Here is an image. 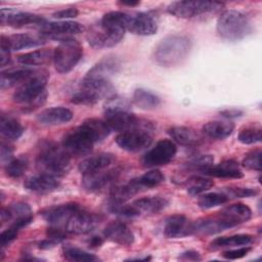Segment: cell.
<instances>
[{
	"instance_id": "6da1fadb",
	"label": "cell",
	"mask_w": 262,
	"mask_h": 262,
	"mask_svg": "<svg viewBox=\"0 0 262 262\" xmlns=\"http://www.w3.org/2000/svg\"><path fill=\"white\" fill-rule=\"evenodd\" d=\"M104 121L112 130L128 131L133 129H145L152 131L151 123L137 118L130 112L128 101L119 96L110 97L104 104Z\"/></svg>"
},
{
	"instance_id": "7a4b0ae2",
	"label": "cell",
	"mask_w": 262,
	"mask_h": 262,
	"mask_svg": "<svg viewBox=\"0 0 262 262\" xmlns=\"http://www.w3.org/2000/svg\"><path fill=\"white\" fill-rule=\"evenodd\" d=\"M191 49V41L183 35H170L162 39L154 50V59L161 67L171 68L185 60Z\"/></svg>"
},
{
	"instance_id": "3957f363",
	"label": "cell",
	"mask_w": 262,
	"mask_h": 262,
	"mask_svg": "<svg viewBox=\"0 0 262 262\" xmlns=\"http://www.w3.org/2000/svg\"><path fill=\"white\" fill-rule=\"evenodd\" d=\"M71 156L63 147H59L53 142L45 141L41 144L36 159V166L40 173L59 177L64 175L70 169Z\"/></svg>"
},
{
	"instance_id": "277c9868",
	"label": "cell",
	"mask_w": 262,
	"mask_h": 262,
	"mask_svg": "<svg viewBox=\"0 0 262 262\" xmlns=\"http://www.w3.org/2000/svg\"><path fill=\"white\" fill-rule=\"evenodd\" d=\"M48 75L46 72H37L29 80L20 84L13 93V100L18 104H24L30 110L42 105L47 97L46 84Z\"/></svg>"
},
{
	"instance_id": "5b68a950",
	"label": "cell",
	"mask_w": 262,
	"mask_h": 262,
	"mask_svg": "<svg viewBox=\"0 0 262 262\" xmlns=\"http://www.w3.org/2000/svg\"><path fill=\"white\" fill-rule=\"evenodd\" d=\"M216 28L218 34L229 41L241 40L252 32L249 18L234 9L223 11L217 19Z\"/></svg>"
},
{
	"instance_id": "8992f818",
	"label": "cell",
	"mask_w": 262,
	"mask_h": 262,
	"mask_svg": "<svg viewBox=\"0 0 262 262\" xmlns=\"http://www.w3.org/2000/svg\"><path fill=\"white\" fill-rule=\"evenodd\" d=\"M82 55L83 48L77 40L72 38L61 40L53 51L55 70L60 74L71 72L80 61Z\"/></svg>"
},
{
	"instance_id": "52a82bcc",
	"label": "cell",
	"mask_w": 262,
	"mask_h": 262,
	"mask_svg": "<svg viewBox=\"0 0 262 262\" xmlns=\"http://www.w3.org/2000/svg\"><path fill=\"white\" fill-rule=\"evenodd\" d=\"M224 4L218 1H175L169 4L167 11L180 18H193L218 12Z\"/></svg>"
},
{
	"instance_id": "ba28073f",
	"label": "cell",
	"mask_w": 262,
	"mask_h": 262,
	"mask_svg": "<svg viewBox=\"0 0 262 262\" xmlns=\"http://www.w3.org/2000/svg\"><path fill=\"white\" fill-rule=\"evenodd\" d=\"M95 140L89 130L81 124L79 127L70 130L61 141L62 147L70 156H84L91 151Z\"/></svg>"
},
{
	"instance_id": "9c48e42d",
	"label": "cell",
	"mask_w": 262,
	"mask_h": 262,
	"mask_svg": "<svg viewBox=\"0 0 262 262\" xmlns=\"http://www.w3.org/2000/svg\"><path fill=\"white\" fill-rule=\"evenodd\" d=\"M116 143L127 151H140L148 147L152 142L151 131L145 129H133L120 132L116 137Z\"/></svg>"
},
{
	"instance_id": "30bf717a",
	"label": "cell",
	"mask_w": 262,
	"mask_h": 262,
	"mask_svg": "<svg viewBox=\"0 0 262 262\" xmlns=\"http://www.w3.org/2000/svg\"><path fill=\"white\" fill-rule=\"evenodd\" d=\"M177 151L176 144L171 139H161L142 158L145 167H158L168 164L173 160Z\"/></svg>"
},
{
	"instance_id": "8fae6325",
	"label": "cell",
	"mask_w": 262,
	"mask_h": 262,
	"mask_svg": "<svg viewBox=\"0 0 262 262\" xmlns=\"http://www.w3.org/2000/svg\"><path fill=\"white\" fill-rule=\"evenodd\" d=\"M0 21L2 25H7L17 29L25 27H39L41 29L47 23V20L41 15L14 10L12 8L1 9Z\"/></svg>"
},
{
	"instance_id": "7c38bea8",
	"label": "cell",
	"mask_w": 262,
	"mask_h": 262,
	"mask_svg": "<svg viewBox=\"0 0 262 262\" xmlns=\"http://www.w3.org/2000/svg\"><path fill=\"white\" fill-rule=\"evenodd\" d=\"M125 31L105 28L97 24L92 26L87 32V40L94 48H106L117 45L124 37Z\"/></svg>"
},
{
	"instance_id": "4fadbf2b",
	"label": "cell",
	"mask_w": 262,
	"mask_h": 262,
	"mask_svg": "<svg viewBox=\"0 0 262 262\" xmlns=\"http://www.w3.org/2000/svg\"><path fill=\"white\" fill-rule=\"evenodd\" d=\"M101 221V218L93 213L82 211L75 212L66 224V231L73 234H86L95 229Z\"/></svg>"
},
{
	"instance_id": "5bb4252c",
	"label": "cell",
	"mask_w": 262,
	"mask_h": 262,
	"mask_svg": "<svg viewBox=\"0 0 262 262\" xmlns=\"http://www.w3.org/2000/svg\"><path fill=\"white\" fill-rule=\"evenodd\" d=\"M252 217V210L243 203L232 204L222 209L216 218L224 229L247 222Z\"/></svg>"
},
{
	"instance_id": "9a60e30c",
	"label": "cell",
	"mask_w": 262,
	"mask_h": 262,
	"mask_svg": "<svg viewBox=\"0 0 262 262\" xmlns=\"http://www.w3.org/2000/svg\"><path fill=\"white\" fill-rule=\"evenodd\" d=\"M120 170L118 168H107L100 171L83 174L82 185L89 192L99 191L111 185L117 179Z\"/></svg>"
},
{
	"instance_id": "2e32d148",
	"label": "cell",
	"mask_w": 262,
	"mask_h": 262,
	"mask_svg": "<svg viewBox=\"0 0 262 262\" xmlns=\"http://www.w3.org/2000/svg\"><path fill=\"white\" fill-rule=\"evenodd\" d=\"M84 27L77 21L72 20H60L53 23H46L41 29V36L45 39L53 38V39H68L69 36L77 35L82 33Z\"/></svg>"
},
{
	"instance_id": "e0dca14e",
	"label": "cell",
	"mask_w": 262,
	"mask_h": 262,
	"mask_svg": "<svg viewBox=\"0 0 262 262\" xmlns=\"http://www.w3.org/2000/svg\"><path fill=\"white\" fill-rule=\"evenodd\" d=\"M80 210V207L76 203H67L49 207L41 212L42 217L52 226H64L71 216Z\"/></svg>"
},
{
	"instance_id": "ac0fdd59",
	"label": "cell",
	"mask_w": 262,
	"mask_h": 262,
	"mask_svg": "<svg viewBox=\"0 0 262 262\" xmlns=\"http://www.w3.org/2000/svg\"><path fill=\"white\" fill-rule=\"evenodd\" d=\"M120 67L121 63L118 58L108 56L92 67L83 79L90 81H110V78L119 72Z\"/></svg>"
},
{
	"instance_id": "d6986e66",
	"label": "cell",
	"mask_w": 262,
	"mask_h": 262,
	"mask_svg": "<svg viewBox=\"0 0 262 262\" xmlns=\"http://www.w3.org/2000/svg\"><path fill=\"white\" fill-rule=\"evenodd\" d=\"M45 43V38L42 36H33L30 34H14L11 36L1 35L0 47L8 50H20L25 48L37 47Z\"/></svg>"
},
{
	"instance_id": "ffe728a7",
	"label": "cell",
	"mask_w": 262,
	"mask_h": 262,
	"mask_svg": "<svg viewBox=\"0 0 262 262\" xmlns=\"http://www.w3.org/2000/svg\"><path fill=\"white\" fill-rule=\"evenodd\" d=\"M164 234L168 238H179L193 234L192 222H189L183 215H172L165 221Z\"/></svg>"
},
{
	"instance_id": "44dd1931",
	"label": "cell",
	"mask_w": 262,
	"mask_h": 262,
	"mask_svg": "<svg viewBox=\"0 0 262 262\" xmlns=\"http://www.w3.org/2000/svg\"><path fill=\"white\" fill-rule=\"evenodd\" d=\"M127 30L135 35L150 36L157 33L158 24L156 18L149 13L139 12L130 16Z\"/></svg>"
},
{
	"instance_id": "7402d4cb",
	"label": "cell",
	"mask_w": 262,
	"mask_h": 262,
	"mask_svg": "<svg viewBox=\"0 0 262 262\" xmlns=\"http://www.w3.org/2000/svg\"><path fill=\"white\" fill-rule=\"evenodd\" d=\"M24 186L29 191L39 194H45L57 189L59 186V181L57 177L45 173H40L38 175L29 177L25 181Z\"/></svg>"
},
{
	"instance_id": "603a6c76",
	"label": "cell",
	"mask_w": 262,
	"mask_h": 262,
	"mask_svg": "<svg viewBox=\"0 0 262 262\" xmlns=\"http://www.w3.org/2000/svg\"><path fill=\"white\" fill-rule=\"evenodd\" d=\"M103 235L106 239L120 246H130L134 242V234L129 227L120 221L110 222L104 230Z\"/></svg>"
},
{
	"instance_id": "cb8c5ba5",
	"label": "cell",
	"mask_w": 262,
	"mask_h": 262,
	"mask_svg": "<svg viewBox=\"0 0 262 262\" xmlns=\"http://www.w3.org/2000/svg\"><path fill=\"white\" fill-rule=\"evenodd\" d=\"M202 173L208 176L218 178L238 179L244 176L238 163L233 160H225L217 165H211L210 167L206 168Z\"/></svg>"
},
{
	"instance_id": "d4e9b609",
	"label": "cell",
	"mask_w": 262,
	"mask_h": 262,
	"mask_svg": "<svg viewBox=\"0 0 262 262\" xmlns=\"http://www.w3.org/2000/svg\"><path fill=\"white\" fill-rule=\"evenodd\" d=\"M115 161H116V158L114 155L108 152H100L98 155L90 156L84 159L79 164V170L82 174L100 171V170L112 167Z\"/></svg>"
},
{
	"instance_id": "484cf974",
	"label": "cell",
	"mask_w": 262,
	"mask_h": 262,
	"mask_svg": "<svg viewBox=\"0 0 262 262\" xmlns=\"http://www.w3.org/2000/svg\"><path fill=\"white\" fill-rule=\"evenodd\" d=\"M73 119V113L63 106H54L42 111L37 116L39 123L43 125H61Z\"/></svg>"
},
{
	"instance_id": "4316f807",
	"label": "cell",
	"mask_w": 262,
	"mask_h": 262,
	"mask_svg": "<svg viewBox=\"0 0 262 262\" xmlns=\"http://www.w3.org/2000/svg\"><path fill=\"white\" fill-rule=\"evenodd\" d=\"M168 134L180 145L195 146L202 142L201 135L192 128L186 126H173L168 129Z\"/></svg>"
},
{
	"instance_id": "83f0119b",
	"label": "cell",
	"mask_w": 262,
	"mask_h": 262,
	"mask_svg": "<svg viewBox=\"0 0 262 262\" xmlns=\"http://www.w3.org/2000/svg\"><path fill=\"white\" fill-rule=\"evenodd\" d=\"M37 72L31 69H17V70H7L1 73L0 85L1 89H8L15 85L23 84L34 76Z\"/></svg>"
},
{
	"instance_id": "f1b7e54d",
	"label": "cell",
	"mask_w": 262,
	"mask_h": 262,
	"mask_svg": "<svg viewBox=\"0 0 262 262\" xmlns=\"http://www.w3.org/2000/svg\"><path fill=\"white\" fill-rule=\"evenodd\" d=\"M254 242V236L251 234H234L230 236L217 237L210 243V249L219 250L223 248H234L250 246Z\"/></svg>"
},
{
	"instance_id": "f546056e",
	"label": "cell",
	"mask_w": 262,
	"mask_h": 262,
	"mask_svg": "<svg viewBox=\"0 0 262 262\" xmlns=\"http://www.w3.org/2000/svg\"><path fill=\"white\" fill-rule=\"evenodd\" d=\"M132 205L139 214H155L164 210L168 205V201L162 196H144L134 201Z\"/></svg>"
},
{
	"instance_id": "4dcf8cb0",
	"label": "cell",
	"mask_w": 262,
	"mask_h": 262,
	"mask_svg": "<svg viewBox=\"0 0 262 262\" xmlns=\"http://www.w3.org/2000/svg\"><path fill=\"white\" fill-rule=\"evenodd\" d=\"M234 129V125L230 122L211 121L203 126V133L213 139H224L228 137Z\"/></svg>"
},
{
	"instance_id": "1f68e13d",
	"label": "cell",
	"mask_w": 262,
	"mask_h": 262,
	"mask_svg": "<svg viewBox=\"0 0 262 262\" xmlns=\"http://www.w3.org/2000/svg\"><path fill=\"white\" fill-rule=\"evenodd\" d=\"M141 188L136 182V179H132L128 183L115 185L111 188L110 199L112 203H125L134 194H136Z\"/></svg>"
},
{
	"instance_id": "d6a6232c",
	"label": "cell",
	"mask_w": 262,
	"mask_h": 262,
	"mask_svg": "<svg viewBox=\"0 0 262 262\" xmlns=\"http://www.w3.org/2000/svg\"><path fill=\"white\" fill-rule=\"evenodd\" d=\"M17 61L25 66H41L53 59V51L49 49H38L20 54L16 57Z\"/></svg>"
},
{
	"instance_id": "836d02e7",
	"label": "cell",
	"mask_w": 262,
	"mask_h": 262,
	"mask_svg": "<svg viewBox=\"0 0 262 262\" xmlns=\"http://www.w3.org/2000/svg\"><path fill=\"white\" fill-rule=\"evenodd\" d=\"M0 131L2 136L8 140H16L23 135L24 128L15 118L2 115L0 120Z\"/></svg>"
},
{
	"instance_id": "e575fe53",
	"label": "cell",
	"mask_w": 262,
	"mask_h": 262,
	"mask_svg": "<svg viewBox=\"0 0 262 262\" xmlns=\"http://www.w3.org/2000/svg\"><path fill=\"white\" fill-rule=\"evenodd\" d=\"M133 102L141 110L150 111L157 108L160 105L161 99L152 92L142 88H138L133 93Z\"/></svg>"
},
{
	"instance_id": "d590c367",
	"label": "cell",
	"mask_w": 262,
	"mask_h": 262,
	"mask_svg": "<svg viewBox=\"0 0 262 262\" xmlns=\"http://www.w3.org/2000/svg\"><path fill=\"white\" fill-rule=\"evenodd\" d=\"M130 16L131 15L123 11H110L102 16L99 23L105 28L126 31L128 28Z\"/></svg>"
},
{
	"instance_id": "8d00e7d4",
	"label": "cell",
	"mask_w": 262,
	"mask_h": 262,
	"mask_svg": "<svg viewBox=\"0 0 262 262\" xmlns=\"http://www.w3.org/2000/svg\"><path fill=\"white\" fill-rule=\"evenodd\" d=\"M30 216H32V211L30 206L26 203H16L7 208H2L0 213L2 223Z\"/></svg>"
},
{
	"instance_id": "74e56055",
	"label": "cell",
	"mask_w": 262,
	"mask_h": 262,
	"mask_svg": "<svg viewBox=\"0 0 262 262\" xmlns=\"http://www.w3.org/2000/svg\"><path fill=\"white\" fill-rule=\"evenodd\" d=\"M187 192L191 195L201 194L209 190L213 185L214 181L208 177H203L200 175H191L185 181Z\"/></svg>"
},
{
	"instance_id": "f35d334b",
	"label": "cell",
	"mask_w": 262,
	"mask_h": 262,
	"mask_svg": "<svg viewBox=\"0 0 262 262\" xmlns=\"http://www.w3.org/2000/svg\"><path fill=\"white\" fill-rule=\"evenodd\" d=\"M92 134L95 142L102 141L105 137H107L112 131L110 126L103 120L98 119H87L82 123Z\"/></svg>"
},
{
	"instance_id": "ab89813d",
	"label": "cell",
	"mask_w": 262,
	"mask_h": 262,
	"mask_svg": "<svg viewBox=\"0 0 262 262\" xmlns=\"http://www.w3.org/2000/svg\"><path fill=\"white\" fill-rule=\"evenodd\" d=\"M262 127L259 123H251L244 126L237 135L239 142L244 144H254L261 141Z\"/></svg>"
},
{
	"instance_id": "60d3db41",
	"label": "cell",
	"mask_w": 262,
	"mask_h": 262,
	"mask_svg": "<svg viewBox=\"0 0 262 262\" xmlns=\"http://www.w3.org/2000/svg\"><path fill=\"white\" fill-rule=\"evenodd\" d=\"M29 167V160L26 156L21 155L17 158L11 159L5 166L6 175L10 178H19L25 174Z\"/></svg>"
},
{
	"instance_id": "b9f144b4",
	"label": "cell",
	"mask_w": 262,
	"mask_h": 262,
	"mask_svg": "<svg viewBox=\"0 0 262 262\" xmlns=\"http://www.w3.org/2000/svg\"><path fill=\"white\" fill-rule=\"evenodd\" d=\"M62 254H63V257L69 261H77V262L90 261L91 262V261L98 260V258L93 254H90L82 249H79L71 245H67L62 248Z\"/></svg>"
},
{
	"instance_id": "7bdbcfd3",
	"label": "cell",
	"mask_w": 262,
	"mask_h": 262,
	"mask_svg": "<svg viewBox=\"0 0 262 262\" xmlns=\"http://www.w3.org/2000/svg\"><path fill=\"white\" fill-rule=\"evenodd\" d=\"M228 196L225 193L220 192H209L202 194L198 200V205L202 209H211L220 205L225 204L228 201Z\"/></svg>"
},
{
	"instance_id": "ee69618b",
	"label": "cell",
	"mask_w": 262,
	"mask_h": 262,
	"mask_svg": "<svg viewBox=\"0 0 262 262\" xmlns=\"http://www.w3.org/2000/svg\"><path fill=\"white\" fill-rule=\"evenodd\" d=\"M164 180V175L160 170H150L140 177L136 178V182L140 188H151L159 185Z\"/></svg>"
},
{
	"instance_id": "f6af8a7d",
	"label": "cell",
	"mask_w": 262,
	"mask_h": 262,
	"mask_svg": "<svg viewBox=\"0 0 262 262\" xmlns=\"http://www.w3.org/2000/svg\"><path fill=\"white\" fill-rule=\"evenodd\" d=\"M243 167H245L248 170H254V171H261V150L256 149L249 154H247L242 162Z\"/></svg>"
},
{
	"instance_id": "bcb514c9",
	"label": "cell",
	"mask_w": 262,
	"mask_h": 262,
	"mask_svg": "<svg viewBox=\"0 0 262 262\" xmlns=\"http://www.w3.org/2000/svg\"><path fill=\"white\" fill-rule=\"evenodd\" d=\"M214 163V157L212 155H202L200 157H196L192 160H190L187 163V167L192 170H198L201 173Z\"/></svg>"
},
{
	"instance_id": "7dc6e473",
	"label": "cell",
	"mask_w": 262,
	"mask_h": 262,
	"mask_svg": "<svg viewBox=\"0 0 262 262\" xmlns=\"http://www.w3.org/2000/svg\"><path fill=\"white\" fill-rule=\"evenodd\" d=\"M259 190L257 188L250 187H239V186H230L226 187L225 194L229 198H250L258 194Z\"/></svg>"
},
{
	"instance_id": "c3c4849f",
	"label": "cell",
	"mask_w": 262,
	"mask_h": 262,
	"mask_svg": "<svg viewBox=\"0 0 262 262\" xmlns=\"http://www.w3.org/2000/svg\"><path fill=\"white\" fill-rule=\"evenodd\" d=\"M20 229L21 228L18 225L14 224V223H11L4 231H2L1 234H0V245H1V247L4 248L5 246H7L11 242H13L16 238Z\"/></svg>"
},
{
	"instance_id": "681fc988",
	"label": "cell",
	"mask_w": 262,
	"mask_h": 262,
	"mask_svg": "<svg viewBox=\"0 0 262 262\" xmlns=\"http://www.w3.org/2000/svg\"><path fill=\"white\" fill-rule=\"evenodd\" d=\"M251 247L249 246H243V247H239L237 249H233V250H227V251H224L221 256L225 259H228V260H236V259H241V258H244L245 256L248 255V253L251 251Z\"/></svg>"
},
{
	"instance_id": "f907efd6",
	"label": "cell",
	"mask_w": 262,
	"mask_h": 262,
	"mask_svg": "<svg viewBox=\"0 0 262 262\" xmlns=\"http://www.w3.org/2000/svg\"><path fill=\"white\" fill-rule=\"evenodd\" d=\"M46 235L48 238L52 239L56 244L60 243L66 238V232L62 230V228L58 226H52V225L47 229Z\"/></svg>"
},
{
	"instance_id": "816d5d0a",
	"label": "cell",
	"mask_w": 262,
	"mask_h": 262,
	"mask_svg": "<svg viewBox=\"0 0 262 262\" xmlns=\"http://www.w3.org/2000/svg\"><path fill=\"white\" fill-rule=\"evenodd\" d=\"M79 14V10L75 7H70V8H66V9H61L58 10L56 12L53 13V17L55 18H59V19H66V18H73L78 16Z\"/></svg>"
},
{
	"instance_id": "f5cc1de1",
	"label": "cell",
	"mask_w": 262,
	"mask_h": 262,
	"mask_svg": "<svg viewBox=\"0 0 262 262\" xmlns=\"http://www.w3.org/2000/svg\"><path fill=\"white\" fill-rule=\"evenodd\" d=\"M1 152H0V158H1V162H9L12 159V154H13V149L10 145H8V143H5L4 141H2L1 143Z\"/></svg>"
},
{
	"instance_id": "db71d44e",
	"label": "cell",
	"mask_w": 262,
	"mask_h": 262,
	"mask_svg": "<svg viewBox=\"0 0 262 262\" xmlns=\"http://www.w3.org/2000/svg\"><path fill=\"white\" fill-rule=\"evenodd\" d=\"M179 259L181 260H185V261H200L202 258H201V255L195 252V251H192V250H189V251H186V252H183L180 256H179Z\"/></svg>"
},
{
	"instance_id": "11a10c76",
	"label": "cell",
	"mask_w": 262,
	"mask_h": 262,
	"mask_svg": "<svg viewBox=\"0 0 262 262\" xmlns=\"http://www.w3.org/2000/svg\"><path fill=\"white\" fill-rule=\"evenodd\" d=\"M220 115L225 118H237L243 115V112L237 108H226L221 111Z\"/></svg>"
},
{
	"instance_id": "9f6ffc18",
	"label": "cell",
	"mask_w": 262,
	"mask_h": 262,
	"mask_svg": "<svg viewBox=\"0 0 262 262\" xmlns=\"http://www.w3.org/2000/svg\"><path fill=\"white\" fill-rule=\"evenodd\" d=\"M10 50L0 47V59H1V67H4L6 63H8L10 59Z\"/></svg>"
},
{
	"instance_id": "6f0895ef",
	"label": "cell",
	"mask_w": 262,
	"mask_h": 262,
	"mask_svg": "<svg viewBox=\"0 0 262 262\" xmlns=\"http://www.w3.org/2000/svg\"><path fill=\"white\" fill-rule=\"evenodd\" d=\"M102 243H103V239L100 236H92L89 239L88 245L91 248H98V247H100L102 245Z\"/></svg>"
},
{
	"instance_id": "680465c9",
	"label": "cell",
	"mask_w": 262,
	"mask_h": 262,
	"mask_svg": "<svg viewBox=\"0 0 262 262\" xmlns=\"http://www.w3.org/2000/svg\"><path fill=\"white\" fill-rule=\"evenodd\" d=\"M120 4L125 6H136V5H139L140 2L139 1H121Z\"/></svg>"
}]
</instances>
